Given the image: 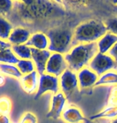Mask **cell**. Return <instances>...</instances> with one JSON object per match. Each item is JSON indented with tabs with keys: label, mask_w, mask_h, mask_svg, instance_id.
I'll use <instances>...</instances> for the list:
<instances>
[{
	"label": "cell",
	"mask_w": 117,
	"mask_h": 123,
	"mask_svg": "<svg viewBox=\"0 0 117 123\" xmlns=\"http://www.w3.org/2000/svg\"><path fill=\"white\" fill-rule=\"evenodd\" d=\"M19 7L21 15L29 20H39L50 17H59L64 14L62 6L50 1L15 2Z\"/></svg>",
	"instance_id": "1"
},
{
	"label": "cell",
	"mask_w": 117,
	"mask_h": 123,
	"mask_svg": "<svg viewBox=\"0 0 117 123\" xmlns=\"http://www.w3.org/2000/svg\"><path fill=\"white\" fill-rule=\"evenodd\" d=\"M97 43H81L73 46L64 58L68 63V69L73 72H79L82 69L88 67L90 62L98 53Z\"/></svg>",
	"instance_id": "2"
},
{
	"label": "cell",
	"mask_w": 117,
	"mask_h": 123,
	"mask_svg": "<svg viewBox=\"0 0 117 123\" xmlns=\"http://www.w3.org/2000/svg\"><path fill=\"white\" fill-rule=\"evenodd\" d=\"M107 32L105 24L101 21L90 20L81 23L74 31L72 47L81 43H97Z\"/></svg>",
	"instance_id": "3"
},
{
	"label": "cell",
	"mask_w": 117,
	"mask_h": 123,
	"mask_svg": "<svg viewBox=\"0 0 117 123\" xmlns=\"http://www.w3.org/2000/svg\"><path fill=\"white\" fill-rule=\"evenodd\" d=\"M45 34L49 39L47 50L50 52L65 55L71 50L74 32L71 30L63 28L51 29L46 31Z\"/></svg>",
	"instance_id": "4"
},
{
	"label": "cell",
	"mask_w": 117,
	"mask_h": 123,
	"mask_svg": "<svg viewBox=\"0 0 117 123\" xmlns=\"http://www.w3.org/2000/svg\"><path fill=\"white\" fill-rule=\"evenodd\" d=\"M59 87L62 93L65 95L67 100L70 101L71 98L79 92V90L77 74L69 69H67L59 77Z\"/></svg>",
	"instance_id": "5"
},
{
	"label": "cell",
	"mask_w": 117,
	"mask_h": 123,
	"mask_svg": "<svg viewBox=\"0 0 117 123\" xmlns=\"http://www.w3.org/2000/svg\"><path fill=\"white\" fill-rule=\"evenodd\" d=\"M117 63L108 54L97 53L96 56L90 62L88 67L94 71L99 77L108 71L116 69Z\"/></svg>",
	"instance_id": "6"
},
{
	"label": "cell",
	"mask_w": 117,
	"mask_h": 123,
	"mask_svg": "<svg viewBox=\"0 0 117 123\" xmlns=\"http://www.w3.org/2000/svg\"><path fill=\"white\" fill-rule=\"evenodd\" d=\"M59 78L47 74H43L39 75V87L36 93L34 94V100H38L44 93L47 92H51L55 94L59 93Z\"/></svg>",
	"instance_id": "7"
},
{
	"label": "cell",
	"mask_w": 117,
	"mask_h": 123,
	"mask_svg": "<svg viewBox=\"0 0 117 123\" xmlns=\"http://www.w3.org/2000/svg\"><path fill=\"white\" fill-rule=\"evenodd\" d=\"M67 69H68V66L64 55L59 53H52L47 63L45 73L59 78Z\"/></svg>",
	"instance_id": "8"
},
{
	"label": "cell",
	"mask_w": 117,
	"mask_h": 123,
	"mask_svg": "<svg viewBox=\"0 0 117 123\" xmlns=\"http://www.w3.org/2000/svg\"><path fill=\"white\" fill-rule=\"evenodd\" d=\"M67 103V98L62 92H59L53 95L51 102V107L46 117L47 118H52L55 120L59 119L61 117L63 110H65Z\"/></svg>",
	"instance_id": "9"
},
{
	"label": "cell",
	"mask_w": 117,
	"mask_h": 123,
	"mask_svg": "<svg viewBox=\"0 0 117 123\" xmlns=\"http://www.w3.org/2000/svg\"><path fill=\"white\" fill-rule=\"evenodd\" d=\"M31 60L35 66L36 71L39 75L45 74L47 63L48 62L49 58L51 57V52L48 50H40L35 48L31 47Z\"/></svg>",
	"instance_id": "10"
},
{
	"label": "cell",
	"mask_w": 117,
	"mask_h": 123,
	"mask_svg": "<svg viewBox=\"0 0 117 123\" xmlns=\"http://www.w3.org/2000/svg\"><path fill=\"white\" fill-rule=\"evenodd\" d=\"M77 78L79 90H83L95 86L99 79V76L91 69L85 67L77 72Z\"/></svg>",
	"instance_id": "11"
},
{
	"label": "cell",
	"mask_w": 117,
	"mask_h": 123,
	"mask_svg": "<svg viewBox=\"0 0 117 123\" xmlns=\"http://www.w3.org/2000/svg\"><path fill=\"white\" fill-rule=\"evenodd\" d=\"M38 72L34 70L29 74L23 75L20 78V85L22 89L25 93L28 94H33L37 92L39 87V78Z\"/></svg>",
	"instance_id": "12"
},
{
	"label": "cell",
	"mask_w": 117,
	"mask_h": 123,
	"mask_svg": "<svg viewBox=\"0 0 117 123\" xmlns=\"http://www.w3.org/2000/svg\"><path fill=\"white\" fill-rule=\"evenodd\" d=\"M31 36V32L27 29L22 27L14 28L11 31L10 37L8 38L9 43L11 44V46L14 45H23L27 43L30 37Z\"/></svg>",
	"instance_id": "13"
},
{
	"label": "cell",
	"mask_w": 117,
	"mask_h": 123,
	"mask_svg": "<svg viewBox=\"0 0 117 123\" xmlns=\"http://www.w3.org/2000/svg\"><path fill=\"white\" fill-rule=\"evenodd\" d=\"M26 45L29 47L35 48L37 50H47L49 46V39L45 33L37 32L31 34Z\"/></svg>",
	"instance_id": "14"
},
{
	"label": "cell",
	"mask_w": 117,
	"mask_h": 123,
	"mask_svg": "<svg viewBox=\"0 0 117 123\" xmlns=\"http://www.w3.org/2000/svg\"><path fill=\"white\" fill-rule=\"evenodd\" d=\"M62 118L67 123H79L80 122H86L87 119L78 108L68 106L65 108L61 115Z\"/></svg>",
	"instance_id": "15"
},
{
	"label": "cell",
	"mask_w": 117,
	"mask_h": 123,
	"mask_svg": "<svg viewBox=\"0 0 117 123\" xmlns=\"http://www.w3.org/2000/svg\"><path fill=\"white\" fill-rule=\"evenodd\" d=\"M116 43H117V36L108 31L96 43L99 53L108 54L109 52V50L112 48V46Z\"/></svg>",
	"instance_id": "16"
},
{
	"label": "cell",
	"mask_w": 117,
	"mask_h": 123,
	"mask_svg": "<svg viewBox=\"0 0 117 123\" xmlns=\"http://www.w3.org/2000/svg\"><path fill=\"white\" fill-rule=\"evenodd\" d=\"M104 85H117V72L111 70L101 75L100 77H99V79L95 85V86Z\"/></svg>",
	"instance_id": "17"
},
{
	"label": "cell",
	"mask_w": 117,
	"mask_h": 123,
	"mask_svg": "<svg viewBox=\"0 0 117 123\" xmlns=\"http://www.w3.org/2000/svg\"><path fill=\"white\" fill-rule=\"evenodd\" d=\"M11 50L19 59H31V47L26 44L11 46Z\"/></svg>",
	"instance_id": "18"
},
{
	"label": "cell",
	"mask_w": 117,
	"mask_h": 123,
	"mask_svg": "<svg viewBox=\"0 0 117 123\" xmlns=\"http://www.w3.org/2000/svg\"><path fill=\"white\" fill-rule=\"evenodd\" d=\"M117 117V105L116 106H108L96 114L90 117V120H96L99 118L115 119Z\"/></svg>",
	"instance_id": "19"
},
{
	"label": "cell",
	"mask_w": 117,
	"mask_h": 123,
	"mask_svg": "<svg viewBox=\"0 0 117 123\" xmlns=\"http://www.w3.org/2000/svg\"><path fill=\"white\" fill-rule=\"evenodd\" d=\"M0 72L5 75L12 76L14 78H19V79H20L23 76L22 74V73L19 71L17 66L11 65V64L0 63Z\"/></svg>",
	"instance_id": "20"
},
{
	"label": "cell",
	"mask_w": 117,
	"mask_h": 123,
	"mask_svg": "<svg viewBox=\"0 0 117 123\" xmlns=\"http://www.w3.org/2000/svg\"><path fill=\"white\" fill-rule=\"evenodd\" d=\"M19 59L12 51L11 48L0 51V62L4 64H11L14 65L19 62Z\"/></svg>",
	"instance_id": "21"
},
{
	"label": "cell",
	"mask_w": 117,
	"mask_h": 123,
	"mask_svg": "<svg viewBox=\"0 0 117 123\" xmlns=\"http://www.w3.org/2000/svg\"><path fill=\"white\" fill-rule=\"evenodd\" d=\"M12 24L7 20L4 17H0V39L8 40L10 34L13 31Z\"/></svg>",
	"instance_id": "22"
},
{
	"label": "cell",
	"mask_w": 117,
	"mask_h": 123,
	"mask_svg": "<svg viewBox=\"0 0 117 123\" xmlns=\"http://www.w3.org/2000/svg\"><path fill=\"white\" fill-rule=\"evenodd\" d=\"M16 66L23 75L29 74L35 70V66L31 59H19Z\"/></svg>",
	"instance_id": "23"
},
{
	"label": "cell",
	"mask_w": 117,
	"mask_h": 123,
	"mask_svg": "<svg viewBox=\"0 0 117 123\" xmlns=\"http://www.w3.org/2000/svg\"><path fill=\"white\" fill-rule=\"evenodd\" d=\"M117 105V85L111 86L109 88L107 96L106 107L116 106Z\"/></svg>",
	"instance_id": "24"
},
{
	"label": "cell",
	"mask_w": 117,
	"mask_h": 123,
	"mask_svg": "<svg viewBox=\"0 0 117 123\" xmlns=\"http://www.w3.org/2000/svg\"><path fill=\"white\" fill-rule=\"evenodd\" d=\"M11 110V101L7 96L0 97V114L3 115H9Z\"/></svg>",
	"instance_id": "25"
},
{
	"label": "cell",
	"mask_w": 117,
	"mask_h": 123,
	"mask_svg": "<svg viewBox=\"0 0 117 123\" xmlns=\"http://www.w3.org/2000/svg\"><path fill=\"white\" fill-rule=\"evenodd\" d=\"M14 2L10 0H0V17L6 16L12 10Z\"/></svg>",
	"instance_id": "26"
},
{
	"label": "cell",
	"mask_w": 117,
	"mask_h": 123,
	"mask_svg": "<svg viewBox=\"0 0 117 123\" xmlns=\"http://www.w3.org/2000/svg\"><path fill=\"white\" fill-rule=\"evenodd\" d=\"M104 24L108 32L117 36V17H112L107 19Z\"/></svg>",
	"instance_id": "27"
},
{
	"label": "cell",
	"mask_w": 117,
	"mask_h": 123,
	"mask_svg": "<svg viewBox=\"0 0 117 123\" xmlns=\"http://www.w3.org/2000/svg\"><path fill=\"white\" fill-rule=\"evenodd\" d=\"M19 123H38V120L34 114L27 112L23 115Z\"/></svg>",
	"instance_id": "28"
},
{
	"label": "cell",
	"mask_w": 117,
	"mask_h": 123,
	"mask_svg": "<svg viewBox=\"0 0 117 123\" xmlns=\"http://www.w3.org/2000/svg\"><path fill=\"white\" fill-rule=\"evenodd\" d=\"M108 55L109 56H111V57L114 59V61L117 63V43L112 46V48L109 50Z\"/></svg>",
	"instance_id": "29"
},
{
	"label": "cell",
	"mask_w": 117,
	"mask_h": 123,
	"mask_svg": "<svg viewBox=\"0 0 117 123\" xmlns=\"http://www.w3.org/2000/svg\"><path fill=\"white\" fill-rule=\"evenodd\" d=\"M9 48H11V44L9 43V42H6L0 39V51H2Z\"/></svg>",
	"instance_id": "30"
},
{
	"label": "cell",
	"mask_w": 117,
	"mask_h": 123,
	"mask_svg": "<svg viewBox=\"0 0 117 123\" xmlns=\"http://www.w3.org/2000/svg\"><path fill=\"white\" fill-rule=\"evenodd\" d=\"M0 123H10V119L8 116L0 114Z\"/></svg>",
	"instance_id": "31"
},
{
	"label": "cell",
	"mask_w": 117,
	"mask_h": 123,
	"mask_svg": "<svg viewBox=\"0 0 117 123\" xmlns=\"http://www.w3.org/2000/svg\"><path fill=\"white\" fill-rule=\"evenodd\" d=\"M5 82H6V78H5L4 75H2V74H0V86H2L5 84Z\"/></svg>",
	"instance_id": "32"
},
{
	"label": "cell",
	"mask_w": 117,
	"mask_h": 123,
	"mask_svg": "<svg viewBox=\"0 0 117 123\" xmlns=\"http://www.w3.org/2000/svg\"><path fill=\"white\" fill-rule=\"evenodd\" d=\"M111 123H117V117H116V118H115V119H113Z\"/></svg>",
	"instance_id": "33"
},
{
	"label": "cell",
	"mask_w": 117,
	"mask_h": 123,
	"mask_svg": "<svg viewBox=\"0 0 117 123\" xmlns=\"http://www.w3.org/2000/svg\"><path fill=\"white\" fill-rule=\"evenodd\" d=\"M84 123H93L91 121H89V120H87L86 122H84Z\"/></svg>",
	"instance_id": "34"
},
{
	"label": "cell",
	"mask_w": 117,
	"mask_h": 123,
	"mask_svg": "<svg viewBox=\"0 0 117 123\" xmlns=\"http://www.w3.org/2000/svg\"><path fill=\"white\" fill-rule=\"evenodd\" d=\"M0 74H1V72H0Z\"/></svg>",
	"instance_id": "35"
}]
</instances>
